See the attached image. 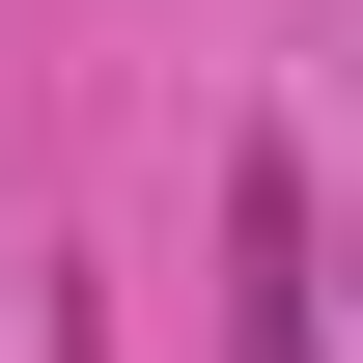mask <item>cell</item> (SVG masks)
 <instances>
[{"instance_id": "cell-1", "label": "cell", "mask_w": 363, "mask_h": 363, "mask_svg": "<svg viewBox=\"0 0 363 363\" xmlns=\"http://www.w3.org/2000/svg\"><path fill=\"white\" fill-rule=\"evenodd\" d=\"M335 335V224H308V140H224V363Z\"/></svg>"}]
</instances>
